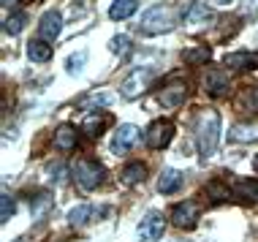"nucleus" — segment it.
<instances>
[{"label":"nucleus","instance_id":"nucleus-1","mask_svg":"<svg viewBox=\"0 0 258 242\" xmlns=\"http://www.w3.org/2000/svg\"><path fill=\"white\" fill-rule=\"evenodd\" d=\"M220 139V114L218 112H201L196 120V147L201 158H212Z\"/></svg>","mask_w":258,"mask_h":242},{"label":"nucleus","instance_id":"nucleus-2","mask_svg":"<svg viewBox=\"0 0 258 242\" xmlns=\"http://www.w3.org/2000/svg\"><path fill=\"white\" fill-rule=\"evenodd\" d=\"M174 25H177V11L169 9V6H152L150 11H144L139 30L144 36H160V33L174 30Z\"/></svg>","mask_w":258,"mask_h":242},{"label":"nucleus","instance_id":"nucleus-3","mask_svg":"<svg viewBox=\"0 0 258 242\" xmlns=\"http://www.w3.org/2000/svg\"><path fill=\"white\" fill-rule=\"evenodd\" d=\"M103 177H106V171H103V166L98 161H87L85 158V161L74 163V179L82 191H95L103 183Z\"/></svg>","mask_w":258,"mask_h":242},{"label":"nucleus","instance_id":"nucleus-4","mask_svg":"<svg viewBox=\"0 0 258 242\" xmlns=\"http://www.w3.org/2000/svg\"><path fill=\"white\" fill-rule=\"evenodd\" d=\"M155 74H158L155 68H134V71L122 79V98H128V101L139 98V95L152 85Z\"/></svg>","mask_w":258,"mask_h":242},{"label":"nucleus","instance_id":"nucleus-5","mask_svg":"<svg viewBox=\"0 0 258 242\" xmlns=\"http://www.w3.org/2000/svg\"><path fill=\"white\" fill-rule=\"evenodd\" d=\"M182 19H185V27H187V30L199 33V30H204V27L212 25L215 14H212V9H209L207 3H190V6L185 9Z\"/></svg>","mask_w":258,"mask_h":242},{"label":"nucleus","instance_id":"nucleus-6","mask_svg":"<svg viewBox=\"0 0 258 242\" xmlns=\"http://www.w3.org/2000/svg\"><path fill=\"white\" fill-rule=\"evenodd\" d=\"M139 131L136 126H131V123H125V126H120L114 131V136H111V153L114 155H125V153H131V150L139 144Z\"/></svg>","mask_w":258,"mask_h":242},{"label":"nucleus","instance_id":"nucleus-7","mask_svg":"<svg viewBox=\"0 0 258 242\" xmlns=\"http://www.w3.org/2000/svg\"><path fill=\"white\" fill-rule=\"evenodd\" d=\"M201 218V207L199 202H179L177 207L171 210V223L177 229H193Z\"/></svg>","mask_w":258,"mask_h":242},{"label":"nucleus","instance_id":"nucleus-8","mask_svg":"<svg viewBox=\"0 0 258 242\" xmlns=\"http://www.w3.org/2000/svg\"><path fill=\"white\" fill-rule=\"evenodd\" d=\"M171 136H174V123H169V120H152L144 139H147V147L163 150L166 144L171 142Z\"/></svg>","mask_w":258,"mask_h":242},{"label":"nucleus","instance_id":"nucleus-9","mask_svg":"<svg viewBox=\"0 0 258 242\" xmlns=\"http://www.w3.org/2000/svg\"><path fill=\"white\" fill-rule=\"evenodd\" d=\"M166 229V218L160 212H147L139 223V237L142 239H160V234Z\"/></svg>","mask_w":258,"mask_h":242},{"label":"nucleus","instance_id":"nucleus-10","mask_svg":"<svg viewBox=\"0 0 258 242\" xmlns=\"http://www.w3.org/2000/svg\"><path fill=\"white\" fill-rule=\"evenodd\" d=\"M62 30V17L60 11H46L44 17L38 19V38L44 41H54Z\"/></svg>","mask_w":258,"mask_h":242},{"label":"nucleus","instance_id":"nucleus-11","mask_svg":"<svg viewBox=\"0 0 258 242\" xmlns=\"http://www.w3.org/2000/svg\"><path fill=\"white\" fill-rule=\"evenodd\" d=\"M228 87H231V82H228L226 71H218V68H209L207 77H204V90L209 95H215V98H223V95L228 93Z\"/></svg>","mask_w":258,"mask_h":242},{"label":"nucleus","instance_id":"nucleus-12","mask_svg":"<svg viewBox=\"0 0 258 242\" xmlns=\"http://www.w3.org/2000/svg\"><path fill=\"white\" fill-rule=\"evenodd\" d=\"M185 95H187V85L177 79V82H171V85H166L163 90H160L158 101L163 103L166 109H174V106H179V103L185 101Z\"/></svg>","mask_w":258,"mask_h":242},{"label":"nucleus","instance_id":"nucleus-13","mask_svg":"<svg viewBox=\"0 0 258 242\" xmlns=\"http://www.w3.org/2000/svg\"><path fill=\"white\" fill-rule=\"evenodd\" d=\"M98 215H103V207H98V204H76L74 210L68 212V223L71 226H87Z\"/></svg>","mask_w":258,"mask_h":242},{"label":"nucleus","instance_id":"nucleus-14","mask_svg":"<svg viewBox=\"0 0 258 242\" xmlns=\"http://www.w3.org/2000/svg\"><path fill=\"white\" fill-rule=\"evenodd\" d=\"M231 196L242 204H258V179H236Z\"/></svg>","mask_w":258,"mask_h":242},{"label":"nucleus","instance_id":"nucleus-15","mask_svg":"<svg viewBox=\"0 0 258 242\" xmlns=\"http://www.w3.org/2000/svg\"><path fill=\"white\" fill-rule=\"evenodd\" d=\"M185 185V174L179 169H163L160 171V179H158V191L163 193V196H171V193H177L179 188Z\"/></svg>","mask_w":258,"mask_h":242},{"label":"nucleus","instance_id":"nucleus-16","mask_svg":"<svg viewBox=\"0 0 258 242\" xmlns=\"http://www.w3.org/2000/svg\"><path fill=\"white\" fill-rule=\"evenodd\" d=\"M76 144H79V131H76L71 123H62V126H57V131H54V147L71 153Z\"/></svg>","mask_w":258,"mask_h":242},{"label":"nucleus","instance_id":"nucleus-17","mask_svg":"<svg viewBox=\"0 0 258 242\" xmlns=\"http://www.w3.org/2000/svg\"><path fill=\"white\" fill-rule=\"evenodd\" d=\"M226 66L231 68V71L255 68L258 66V54L255 52H231V54H226Z\"/></svg>","mask_w":258,"mask_h":242},{"label":"nucleus","instance_id":"nucleus-18","mask_svg":"<svg viewBox=\"0 0 258 242\" xmlns=\"http://www.w3.org/2000/svg\"><path fill=\"white\" fill-rule=\"evenodd\" d=\"M109 126V114H101V112H93L85 117V123H82V134L90 136V139H95V136H101V131Z\"/></svg>","mask_w":258,"mask_h":242},{"label":"nucleus","instance_id":"nucleus-19","mask_svg":"<svg viewBox=\"0 0 258 242\" xmlns=\"http://www.w3.org/2000/svg\"><path fill=\"white\" fill-rule=\"evenodd\" d=\"M27 57L33 60V63H49L52 60V46H49V41H44V38H33L30 44H27Z\"/></svg>","mask_w":258,"mask_h":242},{"label":"nucleus","instance_id":"nucleus-20","mask_svg":"<svg viewBox=\"0 0 258 242\" xmlns=\"http://www.w3.org/2000/svg\"><path fill=\"white\" fill-rule=\"evenodd\" d=\"M136 11H139V3H136V0H114V3L109 6V17L114 19V22L134 17Z\"/></svg>","mask_w":258,"mask_h":242},{"label":"nucleus","instance_id":"nucleus-21","mask_svg":"<svg viewBox=\"0 0 258 242\" xmlns=\"http://www.w3.org/2000/svg\"><path fill=\"white\" fill-rule=\"evenodd\" d=\"M236 109L245 114H258V90H245L236 98Z\"/></svg>","mask_w":258,"mask_h":242},{"label":"nucleus","instance_id":"nucleus-22","mask_svg":"<svg viewBox=\"0 0 258 242\" xmlns=\"http://www.w3.org/2000/svg\"><path fill=\"white\" fill-rule=\"evenodd\" d=\"M231 139H234V142H258V126L239 123V126L231 128Z\"/></svg>","mask_w":258,"mask_h":242},{"label":"nucleus","instance_id":"nucleus-23","mask_svg":"<svg viewBox=\"0 0 258 242\" xmlns=\"http://www.w3.org/2000/svg\"><path fill=\"white\" fill-rule=\"evenodd\" d=\"M144 174H147V166L144 163H128L122 169V183L134 185V183H139V179H144Z\"/></svg>","mask_w":258,"mask_h":242},{"label":"nucleus","instance_id":"nucleus-24","mask_svg":"<svg viewBox=\"0 0 258 242\" xmlns=\"http://www.w3.org/2000/svg\"><path fill=\"white\" fill-rule=\"evenodd\" d=\"M111 101H114V95L106 93V90H101V93H93V95H87V98H82V106H85V109H93V106H109Z\"/></svg>","mask_w":258,"mask_h":242},{"label":"nucleus","instance_id":"nucleus-25","mask_svg":"<svg viewBox=\"0 0 258 242\" xmlns=\"http://www.w3.org/2000/svg\"><path fill=\"white\" fill-rule=\"evenodd\" d=\"M49 207H52V196H49V193H38V196L33 199V218L41 220V218L46 215V210H49Z\"/></svg>","mask_w":258,"mask_h":242},{"label":"nucleus","instance_id":"nucleus-26","mask_svg":"<svg viewBox=\"0 0 258 242\" xmlns=\"http://www.w3.org/2000/svg\"><path fill=\"white\" fill-rule=\"evenodd\" d=\"M25 22H27V17H25L22 11L11 14V17L6 19V33H9V36H19V33H22V27H25Z\"/></svg>","mask_w":258,"mask_h":242},{"label":"nucleus","instance_id":"nucleus-27","mask_svg":"<svg viewBox=\"0 0 258 242\" xmlns=\"http://www.w3.org/2000/svg\"><path fill=\"white\" fill-rule=\"evenodd\" d=\"M185 63L190 66H199V63H207L209 60V49H204V46H193V49H185Z\"/></svg>","mask_w":258,"mask_h":242},{"label":"nucleus","instance_id":"nucleus-28","mask_svg":"<svg viewBox=\"0 0 258 242\" xmlns=\"http://www.w3.org/2000/svg\"><path fill=\"white\" fill-rule=\"evenodd\" d=\"M0 207H3V212H0V223L6 226V223L11 220V215L17 212V202H14L9 193H3V199H0Z\"/></svg>","mask_w":258,"mask_h":242},{"label":"nucleus","instance_id":"nucleus-29","mask_svg":"<svg viewBox=\"0 0 258 242\" xmlns=\"http://www.w3.org/2000/svg\"><path fill=\"white\" fill-rule=\"evenodd\" d=\"M209 199H212V202H228V199H231V188H223L220 183H209Z\"/></svg>","mask_w":258,"mask_h":242},{"label":"nucleus","instance_id":"nucleus-30","mask_svg":"<svg viewBox=\"0 0 258 242\" xmlns=\"http://www.w3.org/2000/svg\"><path fill=\"white\" fill-rule=\"evenodd\" d=\"M109 49L114 54H128L131 52V36H114L109 41Z\"/></svg>","mask_w":258,"mask_h":242},{"label":"nucleus","instance_id":"nucleus-31","mask_svg":"<svg viewBox=\"0 0 258 242\" xmlns=\"http://www.w3.org/2000/svg\"><path fill=\"white\" fill-rule=\"evenodd\" d=\"M87 63V52H76V54H71V57L66 60V68L71 74H76V71H82V66Z\"/></svg>","mask_w":258,"mask_h":242},{"label":"nucleus","instance_id":"nucleus-32","mask_svg":"<svg viewBox=\"0 0 258 242\" xmlns=\"http://www.w3.org/2000/svg\"><path fill=\"white\" fill-rule=\"evenodd\" d=\"M242 11H245V14H255L258 11V0H242Z\"/></svg>","mask_w":258,"mask_h":242},{"label":"nucleus","instance_id":"nucleus-33","mask_svg":"<svg viewBox=\"0 0 258 242\" xmlns=\"http://www.w3.org/2000/svg\"><path fill=\"white\" fill-rule=\"evenodd\" d=\"M215 3H218V6H228L231 0H215Z\"/></svg>","mask_w":258,"mask_h":242},{"label":"nucleus","instance_id":"nucleus-34","mask_svg":"<svg viewBox=\"0 0 258 242\" xmlns=\"http://www.w3.org/2000/svg\"><path fill=\"white\" fill-rule=\"evenodd\" d=\"M14 3H17V0H3V6H14Z\"/></svg>","mask_w":258,"mask_h":242},{"label":"nucleus","instance_id":"nucleus-35","mask_svg":"<svg viewBox=\"0 0 258 242\" xmlns=\"http://www.w3.org/2000/svg\"><path fill=\"white\" fill-rule=\"evenodd\" d=\"M17 242H27V237H22V239H17Z\"/></svg>","mask_w":258,"mask_h":242},{"label":"nucleus","instance_id":"nucleus-36","mask_svg":"<svg viewBox=\"0 0 258 242\" xmlns=\"http://www.w3.org/2000/svg\"><path fill=\"white\" fill-rule=\"evenodd\" d=\"M255 169H258V155H255Z\"/></svg>","mask_w":258,"mask_h":242}]
</instances>
